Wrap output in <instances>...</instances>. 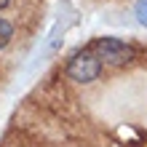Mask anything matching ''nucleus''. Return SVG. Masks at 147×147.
<instances>
[{
    "label": "nucleus",
    "mask_w": 147,
    "mask_h": 147,
    "mask_svg": "<svg viewBox=\"0 0 147 147\" xmlns=\"http://www.w3.org/2000/svg\"><path fill=\"white\" fill-rule=\"evenodd\" d=\"M134 19H136L139 27L147 30V0H136L134 3Z\"/></svg>",
    "instance_id": "nucleus-4"
},
{
    "label": "nucleus",
    "mask_w": 147,
    "mask_h": 147,
    "mask_svg": "<svg viewBox=\"0 0 147 147\" xmlns=\"http://www.w3.org/2000/svg\"><path fill=\"white\" fill-rule=\"evenodd\" d=\"M13 40V24L5 19V16H0V51L8 48V43Z\"/></svg>",
    "instance_id": "nucleus-3"
},
{
    "label": "nucleus",
    "mask_w": 147,
    "mask_h": 147,
    "mask_svg": "<svg viewBox=\"0 0 147 147\" xmlns=\"http://www.w3.org/2000/svg\"><path fill=\"white\" fill-rule=\"evenodd\" d=\"M8 5H11V0H0V11H5Z\"/></svg>",
    "instance_id": "nucleus-5"
},
{
    "label": "nucleus",
    "mask_w": 147,
    "mask_h": 147,
    "mask_svg": "<svg viewBox=\"0 0 147 147\" xmlns=\"http://www.w3.org/2000/svg\"><path fill=\"white\" fill-rule=\"evenodd\" d=\"M88 48L99 56L102 64H110V67H123V64H128L136 56V51H134L131 43H126V40H120V38H112V35L91 40Z\"/></svg>",
    "instance_id": "nucleus-2"
},
{
    "label": "nucleus",
    "mask_w": 147,
    "mask_h": 147,
    "mask_svg": "<svg viewBox=\"0 0 147 147\" xmlns=\"http://www.w3.org/2000/svg\"><path fill=\"white\" fill-rule=\"evenodd\" d=\"M102 67H105V64L99 62V56L94 54L91 48H80V51H75V54L70 56L64 72H67V78H70L72 83H78V86H91V83L99 80Z\"/></svg>",
    "instance_id": "nucleus-1"
}]
</instances>
